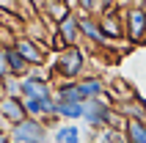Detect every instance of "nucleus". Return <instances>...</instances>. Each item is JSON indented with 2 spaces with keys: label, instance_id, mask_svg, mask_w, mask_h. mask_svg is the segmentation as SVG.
I'll return each instance as SVG.
<instances>
[{
  "label": "nucleus",
  "instance_id": "nucleus-15",
  "mask_svg": "<svg viewBox=\"0 0 146 143\" xmlns=\"http://www.w3.org/2000/svg\"><path fill=\"white\" fill-rule=\"evenodd\" d=\"M127 143H146V121L138 119H124V127H121Z\"/></svg>",
  "mask_w": 146,
  "mask_h": 143
},
{
  "label": "nucleus",
  "instance_id": "nucleus-21",
  "mask_svg": "<svg viewBox=\"0 0 146 143\" xmlns=\"http://www.w3.org/2000/svg\"><path fill=\"white\" fill-rule=\"evenodd\" d=\"M17 0H0V11H11V14H17Z\"/></svg>",
  "mask_w": 146,
  "mask_h": 143
},
{
  "label": "nucleus",
  "instance_id": "nucleus-10",
  "mask_svg": "<svg viewBox=\"0 0 146 143\" xmlns=\"http://www.w3.org/2000/svg\"><path fill=\"white\" fill-rule=\"evenodd\" d=\"M52 143H83V129L72 121H61L52 127Z\"/></svg>",
  "mask_w": 146,
  "mask_h": 143
},
{
  "label": "nucleus",
  "instance_id": "nucleus-8",
  "mask_svg": "<svg viewBox=\"0 0 146 143\" xmlns=\"http://www.w3.org/2000/svg\"><path fill=\"white\" fill-rule=\"evenodd\" d=\"M77 88H80V96L83 102H88V99H102L108 96V83L99 74H86V77L77 80Z\"/></svg>",
  "mask_w": 146,
  "mask_h": 143
},
{
  "label": "nucleus",
  "instance_id": "nucleus-17",
  "mask_svg": "<svg viewBox=\"0 0 146 143\" xmlns=\"http://www.w3.org/2000/svg\"><path fill=\"white\" fill-rule=\"evenodd\" d=\"M0 91H3V96H22V77H14V74L3 77L0 80Z\"/></svg>",
  "mask_w": 146,
  "mask_h": 143
},
{
  "label": "nucleus",
  "instance_id": "nucleus-18",
  "mask_svg": "<svg viewBox=\"0 0 146 143\" xmlns=\"http://www.w3.org/2000/svg\"><path fill=\"white\" fill-rule=\"evenodd\" d=\"M77 11H80V14L99 17V0H77Z\"/></svg>",
  "mask_w": 146,
  "mask_h": 143
},
{
  "label": "nucleus",
  "instance_id": "nucleus-1",
  "mask_svg": "<svg viewBox=\"0 0 146 143\" xmlns=\"http://www.w3.org/2000/svg\"><path fill=\"white\" fill-rule=\"evenodd\" d=\"M52 74H55V80H72V83L86 77L88 74V55H86V50L69 47L64 52H58L55 64H52Z\"/></svg>",
  "mask_w": 146,
  "mask_h": 143
},
{
  "label": "nucleus",
  "instance_id": "nucleus-11",
  "mask_svg": "<svg viewBox=\"0 0 146 143\" xmlns=\"http://www.w3.org/2000/svg\"><path fill=\"white\" fill-rule=\"evenodd\" d=\"M6 61H8V72L14 74V77H28L31 74V69L33 66L25 61L22 55H19V50L11 44V47H6Z\"/></svg>",
  "mask_w": 146,
  "mask_h": 143
},
{
  "label": "nucleus",
  "instance_id": "nucleus-3",
  "mask_svg": "<svg viewBox=\"0 0 146 143\" xmlns=\"http://www.w3.org/2000/svg\"><path fill=\"white\" fill-rule=\"evenodd\" d=\"M124 14V30H127V41L141 44L146 39V8L143 6H130Z\"/></svg>",
  "mask_w": 146,
  "mask_h": 143
},
{
  "label": "nucleus",
  "instance_id": "nucleus-14",
  "mask_svg": "<svg viewBox=\"0 0 146 143\" xmlns=\"http://www.w3.org/2000/svg\"><path fill=\"white\" fill-rule=\"evenodd\" d=\"M55 119L58 121H83V102H58L55 107Z\"/></svg>",
  "mask_w": 146,
  "mask_h": 143
},
{
  "label": "nucleus",
  "instance_id": "nucleus-9",
  "mask_svg": "<svg viewBox=\"0 0 146 143\" xmlns=\"http://www.w3.org/2000/svg\"><path fill=\"white\" fill-rule=\"evenodd\" d=\"M99 25H102V33L108 36V41L124 39L127 30H124V14L121 11H110V14H99Z\"/></svg>",
  "mask_w": 146,
  "mask_h": 143
},
{
  "label": "nucleus",
  "instance_id": "nucleus-5",
  "mask_svg": "<svg viewBox=\"0 0 146 143\" xmlns=\"http://www.w3.org/2000/svg\"><path fill=\"white\" fill-rule=\"evenodd\" d=\"M52 33L64 41L66 47H77V44H80V39H83V33H80V17H77V11H72L64 22H58L55 28H52Z\"/></svg>",
  "mask_w": 146,
  "mask_h": 143
},
{
  "label": "nucleus",
  "instance_id": "nucleus-13",
  "mask_svg": "<svg viewBox=\"0 0 146 143\" xmlns=\"http://www.w3.org/2000/svg\"><path fill=\"white\" fill-rule=\"evenodd\" d=\"M55 99L58 102H83L80 88L72 80H55Z\"/></svg>",
  "mask_w": 146,
  "mask_h": 143
},
{
  "label": "nucleus",
  "instance_id": "nucleus-16",
  "mask_svg": "<svg viewBox=\"0 0 146 143\" xmlns=\"http://www.w3.org/2000/svg\"><path fill=\"white\" fill-rule=\"evenodd\" d=\"M88 135L91 143H127V138H124L121 129H116V127H105V129H99V132H86Z\"/></svg>",
  "mask_w": 146,
  "mask_h": 143
},
{
  "label": "nucleus",
  "instance_id": "nucleus-6",
  "mask_svg": "<svg viewBox=\"0 0 146 143\" xmlns=\"http://www.w3.org/2000/svg\"><path fill=\"white\" fill-rule=\"evenodd\" d=\"M77 17H80V33H83V39L91 41L94 47H108V36L102 33L99 17H94V14H80V11H77Z\"/></svg>",
  "mask_w": 146,
  "mask_h": 143
},
{
  "label": "nucleus",
  "instance_id": "nucleus-24",
  "mask_svg": "<svg viewBox=\"0 0 146 143\" xmlns=\"http://www.w3.org/2000/svg\"><path fill=\"white\" fill-rule=\"evenodd\" d=\"M0 96H3V91H0Z\"/></svg>",
  "mask_w": 146,
  "mask_h": 143
},
{
  "label": "nucleus",
  "instance_id": "nucleus-23",
  "mask_svg": "<svg viewBox=\"0 0 146 143\" xmlns=\"http://www.w3.org/2000/svg\"><path fill=\"white\" fill-rule=\"evenodd\" d=\"M64 3H66L69 8H77V0H64Z\"/></svg>",
  "mask_w": 146,
  "mask_h": 143
},
{
  "label": "nucleus",
  "instance_id": "nucleus-22",
  "mask_svg": "<svg viewBox=\"0 0 146 143\" xmlns=\"http://www.w3.org/2000/svg\"><path fill=\"white\" fill-rule=\"evenodd\" d=\"M0 143H11V132L0 127Z\"/></svg>",
  "mask_w": 146,
  "mask_h": 143
},
{
  "label": "nucleus",
  "instance_id": "nucleus-2",
  "mask_svg": "<svg viewBox=\"0 0 146 143\" xmlns=\"http://www.w3.org/2000/svg\"><path fill=\"white\" fill-rule=\"evenodd\" d=\"M11 132V143H52V127H50L47 121L41 119H28L14 124V127L8 129Z\"/></svg>",
  "mask_w": 146,
  "mask_h": 143
},
{
  "label": "nucleus",
  "instance_id": "nucleus-19",
  "mask_svg": "<svg viewBox=\"0 0 146 143\" xmlns=\"http://www.w3.org/2000/svg\"><path fill=\"white\" fill-rule=\"evenodd\" d=\"M22 3H25V8H28L33 17H41L44 14V6H47V0H22Z\"/></svg>",
  "mask_w": 146,
  "mask_h": 143
},
{
  "label": "nucleus",
  "instance_id": "nucleus-4",
  "mask_svg": "<svg viewBox=\"0 0 146 143\" xmlns=\"http://www.w3.org/2000/svg\"><path fill=\"white\" fill-rule=\"evenodd\" d=\"M14 47L19 50V55H22L33 69H36V66H44V58H47V50H50L44 41L31 39V36H17Z\"/></svg>",
  "mask_w": 146,
  "mask_h": 143
},
{
  "label": "nucleus",
  "instance_id": "nucleus-7",
  "mask_svg": "<svg viewBox=\"0 0 146 143\" xmlns=\"http://www.w3.org/2000/svg\"><path fill=\"white\" fill-rule=\"evenodd\" d=\"M0 116L6 119L8 127H14V124L25 121V119H28L25 99H22V96H0Z\"/></svg>",
  "mask_w": 146,
  "mask_h": 143
},
{
  "label": "nucleus",
  "instance_id": "nucleus-12",
  "mask_svg": "<svg viewBox=\"0 0 146 143\" xmlns=\"http://www.w3.org/2000/svg\"><path fill=\"white\" fill-rule=\"evenodd\" d=\"M72 11H74V8H69L64 0H47V6H44V14H41V17H44V19H50V25L55 28V25L64 22Z\"/></svg>",
  "mask_w": 146,
  "mask_h": 143
},
{
  "label": "nucleus",
  "instance_id": "nucleus-20",
  "mask_svg": "<svg viewBox=\"0 0 146 143\" xmlns=\"http://www.w3.org/2000/svg\"><path fill=\"white\" fill-rule=\"evenodd\" d=\"M11 72H8V61H6V47H0V80L8 77Z\"/></svg>",
  "mask_w": 146,
  "mask_h": 143
}]
</instances>
